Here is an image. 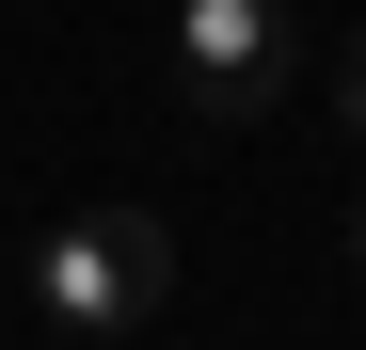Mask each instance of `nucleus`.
I'll return each mask as SVG.
<instances>
[{
    "instance_id": "1",
    "label": "nucleus",
    "mask_w": 366,
    "mask_h": 350,
    "mask_svg": "<svg viewBox=\"0 0 366 350\" xmlns=\"http://www.w3.org/2000/svg\"><path fill=\"white\" fill-rule=\"evenodd\" d=\"M159 303H175V239H159L144 207H64L32 239V319L48 334H128Z\"/></svg>"
},
{
    "instance_id": "2",
    "label": "nucleus",
    "mask_w": 366,
    "mask_h": 350,
    "mask_svg": "<svg viewBox=\"0 0 366 350\" xmlns=\"http://www.w3.org/2000/svg\"><path fill=\"white\" fill-rule=\"evenodd\" d=\"M175 80H192L207 128L271 111L287 96V16H271V0H175Z\"/></svg>"
},
{
    "instance_id": "3",
    "label": "nucleus",
    "mask_w": 366,
    "mask_h": 350,
    "mask_svg": "<svg viewBox=\"0 0 366 350\" xmlns=\"http://www.w3.org/2000/svg\"><path fill=\"white\" fill-rule=\"evenodd\" d=\"M335 111H350V144H366V48H350V64H335Z\"/></svg>"
},
{
    "instance_id": "4",
    "label": "nucleus",
    "mask_w": 366,
    "mask_h": 350,
    "mask_svg": "<svg viewBox=\"0 0 366 350\" xmlns=\"http://www.w3.org/2000/svg\"><path fill=\"white\" fill-rule=\"evenodd\" d=\"M350 255H366V207H350Z\"/></svg>"
},
{
    "instance_id": "5",
    "label": "nucleus",
    "mask_w": 366,
    "mask_h": 350,
    "mask_svg": "<svg viewBox=\"0 0 366 350\" xmlns=\"http://www.w3.org/2000/svg\"><path fill=\"white\" fill-rule=\"evenodd\" d=\"M159 16H175V0H159Z\"/></svg>"
}]
</instances>
